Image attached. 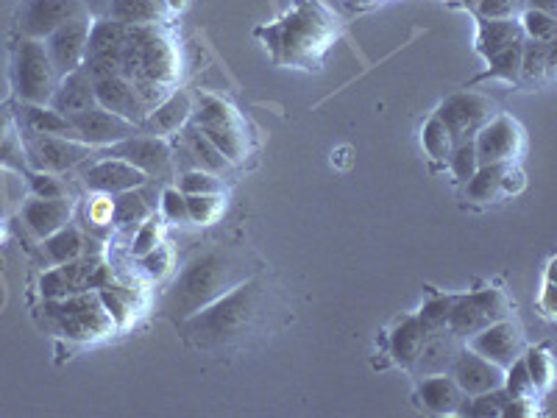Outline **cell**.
Wrapping results in <instances>:
<instances>
[{"mask_svg":"<svg viewBox=\"0 0 557 418\" xmlns=\"http://www.w3.org/2000/svg\"><path fill=\"white\" fill-rule=\"evenodd\" d=\"M251 271L246 268V260L232 249H204L193 254L184 262L179 276L170 282V288L162 296V313L170 321L184 324L190 315L204 310L207 304L221 299L223 293L246 282Z\"/></svg>","mask_w":557,"mask_h":418,"instance_id":"6da1fadb","label":"cell"},{"mask_svg":"<svg viewBox=\"0 0 557 418\" xmlns=\"http://www.w3.org/2000/svg\"><path fill=\"white\" fill-rule=\"evenodd\" d=\"M262 307H265V288L257 279L248 276L246 282L223 293L221 299H215L204 310L190 315L184 321V335L193 346L207 349V352L229 349L257 327Z\"/></svg>","mask_w":557,"mask_h":418,"instance_id":"7a4b0ae2","label":"cell"},{"mask_svg":"<svg viewBox=\"0 0 557 418\" xmlns=\"http://www.w3.org/2000/svg\"><path fill=\"white\" fill-rule=\"evenodd\" d=\"M117 73L129 81H156L173 90L179 81V51L170 40L165 28L154 26H129L126 45L117 56Z\"/></svg>","mask_w":557,"mask_h":418,"instance_id":"3957f363","label":"cell"},{"mask_svg":"<svg viewBox=\"0 0 557 418\" xmlns=\"http://www.w3.org/2000/svg\"><path fill=\"white\" fill-rule=\"evenodd\" d=\"M45 315L67 340H98L115 332L98 290H84L65 299H45Z\"/></svg>","mask_w":557,"mask_h":418,"instance_id":"277c9868","label":"cell"},{"mask_svg":"<svg viewBox=\"0 0 557 418\" xmlns=\"http://www.w3.org/2000/svg\"><path fill=\"white\" fill-rule=\"evenodd\" d=\"M59 84V73L53 67L51 56L42 40H23L14 59V90L23 104L48 106L53 90Z\"/></svg>","mask_w":557,"mask_h":418,"instance_id":"5b68a950","label":"cell"},{"mask_svg":"<svg viewBox=\"0 0 557 418\" xmlns=\"http://www.w3.org/2000/svg\"><path fill=\"white\" fill-rule=\"evenodd\" d=\"M115 276L112 268H106V262L98 254H81L78 260L62 262L53 271L42 276L39 288L45 299H65L73 293H84V290H101L112 285Z\"/></svg>","mask_w":557,"mask_h":418,"instance_id":"8992f818","label":"cell"},{"mask_svg":"<svg viewBox=\"0 0 557 418\" xmlns=\"http://www.w3.org/2000/svg\"><path fill=\"white\" fill-rule=\"evenodd\" d=\"M507 313H510V301L502 290H477V293L454 299L446 329L452 332L454 338L468 340L474 332L507 318Z\"/></svg>","mask_w":557,"mask_h":418,"instance_id":"52a82bcc","label":"cell"},{"mask_svg":"<svg viewBox=\"0 0 557 418\" xmlns=\"http://www.w3.org/2000/svg\"><path fill=\"white\" fill-rule=\"evenodd\" d=\"M496 115V106L488 95H482V92H454L449 95L441 106H438V112H435V118L441 120L443 126L449 129L452 134L454 143H460V140H474V134L480 131V126L485 123L488 118Z\"/></svg>","mask_w":557,"mask_h":418,"instance_id":"ba28073f","label":"cell"},{"mask_svg":"<svg viewBox=\"0 0 557 418\" xmlns=\"http://www.w3.org/2000/svg\"><path fill=\"white\" fill-rule=\"evenodd\" d=\"M109 157H120L140 168L148 179H168L173 173V151L165 137L156 134H131L120 143L109 145Z\"/></svg>","mask_w":557,"mask_h":418,"instance_id":"9c48e42d","label":"cell"},{"mask_svg":"<svg viewBox=\"0 0 557 418\" xmlns=\"http://www.w3.org/2000/svg\"><path fill=\"white\" fill-rule=\"evenodd\" d=\"M474 148L480 165H493V162H513L524 148V131L510 115H493L480 126L474 134Z\"/></svg>","mask_w":557,"mask_h":418,"instance_id":"30bf717a","label":"cell"},{"mask_svg":"<svg viewBox=\"0 0 557 418\" xmlns=\"http://www.w3.org/2000/svg\"><path fill=\"white\" fill-rule=\"evenodd\" d=\"M28 165L39 173H65L90 157V145L73 137H26Z\"/></svg>","mask_w":557,"mask_h":418,"instance_id":"8fae6325","label":"cell"},{"mask_svg":"<svg viewBox=\"0 0 557 418\" xmlns=\"http://www.w3.org/2000/svg\"><path fill=\"white\" fill-rule=\"evenodd\" d=\"M70 126H73V137L78 143L90 145V148H98V145H115L120 140H126L131 134H137V123L120 118L115 112H109L104 106H92L87 112H78L70 118Z\"/></svg>","mask_w":557,"mask_h":418,"instance_id":"7c38bea8","label":"cell"},{"mask_svg":"<svg viewBox=\"0 0 557 418\" xmlns=\"http://www.w3.org/2000/svg\"><path fill=\"white\" fill-rule=\"evenodd\" d=\"M76 17H90L81 0H28L20 20V31L28 40H45L59 26Z\"/></svg>","mask_w":557,"mask_h":418,"instance_id":"4fadbf2b","label":"cell"},{"mask_svg":"<svg viewBox=\"0 0 557 418\" xmlns=\"http://www.w3.org/2000/svg\"><path fill=\"white\" fill-rule=\"evenodd\" d=\"M90 17H76L65 26H59L53 31L51 37H45V51L51 56L53 67L59 73V79L73 73L78 67L84 65V56H87V40H90Z\"/></svg>","mask_w":557,"mask_h":418,"instance_id":"5bb4252c","label":"cell"},{"mask_svg":"<svg viewBox=\"0 0 557 418\" xmlns=\"http://www.w3.org/2000/svg\"><path fill=\"white\" fill-rule=\"evenodd\" d=\"M449 374L457 382V388L463 391V396H477V393L496 391L505 382V371L499 366H493L491 360H485L482 354H477L468 346H460V352L454 357Z\"/></svg>","mask_w":557,"mask_h":418,"instance_id":"9a60e30c","label":"cell"},{"mask_svg":"<svg viewBox=\"0 0 557 418\" xmlns=\"http://www.w3.org/2000/svg\"><path fill=\"white\" fill-rule=\"evenodd\" d=\"M468 349H474L485 360H491L493 366L505 371L516 357H521V332L513 321L502 318V321H496L491 327L474 332L468 338Z\"/></svg>","mask_w":557,"mask_h":418,"instance_id":"2e32d148","label":"cell"},{"mask_svg":"<svg viewBox=\"0 0 557 418\" xmlns=\"http://www.w3.org/2000/svg\"><path fill=\"white\" fill-rule=\"evenodd\" d=\"M148 182L143 170L134 168L131 162L120 157H106L98 159L95 165L84 170V184L90 187V193H126V190H140Z\"/></svg>","mask_w":557,"mask_h":418,"instance_id":"e0dca14e","label":"cell"},{"mask_svg":"<svg viewBox=\"0 0 557 418\" xmlns=\"http://www.w3.org/2000/svg\"><path fill=\"white\" fill-rule=\"evenodd\" d=\"M92 90H95V104L115 112L120 118L131 120L137 126H143V120L148 118V109L140 101V95L134 92V84L129 79H123L120 73L95 79L92 81Z\"/></svg>","mask_w":557,"mask_h":418,"instance_id":"ac0fdd59","label":"cell"},{"mask_svg":"<svg viewBox=\"0 0 557 418\" xmlns=\"http://www.w3.org/2000/svg\"><path fill=\"white\" fill-rule=\"evenodd\" d=\"M51 109H56L59 115L73 118L78 112H87L95 106V90H92V79L78 67L73 73H67L59 79L56 90H53Z\"/></svg>","mask_w":557,"mask_h":418,"instance_id":"d6986e66","label":"cell"},{"mask_svg":"<svg viewBox=\"0 0 557 418\" xmlns=\"http://www.w3.org/2000/svg\"><path fill=\"white\" fill-rule=\"evenodd\" d=\"M193 98L187 92H170L168 98L162 104L148 112V118L143 120V129L148 134H156V137H168L173 131H182L190 118H193Z\"/></svg>","mask_w":557,"mask_h":418,"instance_id":"ffe728a7","label":"cell"},{"mask_svg":"<svg viewBox=\"0 0 557 418\" xmlns=\"http://www.w3.org/2000/svg\"><path fill=\"white\" fill-rule=\"evenodd\" d=\"M457 352H460V338H454L449 329L429 332L427 343L421 346V352L415 357L413 368L418 371V377L449 374V368H452Z\"/></svg>","mask_w":557,"mask_h":418,"instance_id":"44dd1931","label":"cell"},{"mask_svg":"<svg viewBox=\"0 0 557 418\" xmlns=\"http://www.w3.org/2000/svg\"><path fill=\"white\" fill-rule=\"evenodd\" d=\"M73 207L67 198H31L23 207V218H26L28 229L37 237H51L53 232H59L62 226L70 223Z\"/></svg>","mask_w":557,"mask_h":418,"instance_id":"7402d4cb","label":"cell"},{"mask_svg":"<svg viewBox=\"0 0 557 418\" xmlns=\"http://www.w3.org/2000/svg\"><path fill=\"white\" fill-rule=\"evenodd\" d=\"M415 402L424 410H429V413L446 416V413H457V407L463 402V391L457 388L452 374H429V377H421V382H418Z\"/></svg>","mask_w":557,"mask_h":418,"instance_id":"603a6c76","label":"cell"},{"mask_svg":"<svg viewBox=\"0 0 557 418\" xmlns=\"http://www.w3.org/2000/svg\"><path fill=\"white\" fill-rule=\"evenodd\" d=\"M429 329L421 324L418 315L402 318L393 332H390V357L399 363L402 368H413L415 357L421 352V346L427 343Z\"/></svg>","mask_w":557,"mask_h":418,"instance_id":"cb8c5ba5","label":"cell"},{"mask_svg":"<svg viewBox=\"0 0 557 418\" xmlns=\"http://www.w3.org/2000/svg\"><path fill=\"white\" fill-rule=\"evenodd\" d=\"M17 118H20V126L26 131V137H73L70 118L59 115L51 106L23 104Z\"/></svg>","mask_w":557,"mask_h":418,"instance_id":"d4e9b609","label":"cell"},{"mask_svg":"<svg viewBox=\"0 0 557 418\" xmlns=\"http://www.w3.org/2000/svg\"><path fill=\"white\" fill-rule=\"evenodd\" d=\"M524 40L519 20L505 17V20H482L480 17V31H477V51L491 62L496 53H502L510 48L513 42Z\"/></svg>","mask_w":557,"mask_h":418,"instance_id":"484cf974","label":"cell"},{"mask_svg":"<svg viewBox=\"0 0 557 418\" xmlns=\"http://www.w3.org/2000/svg\"><path fill=\"white\" fill-rule=\"evenodd\" d=\"M165 14H168V0H112L106 17L126 26H154L165 20Z\"/></svg>","mask_w":557,"mask_h":418,"instance_id":"4316f807","label":"cell"},{"mask_svg":"<svg viewBox=\"0 0 557 418\" xmlns=\"http://www.w3.org/2000/svg\"><path fill=\"white\" fill-rule=\"evenodd\" d=\"M179 143L190 151V157H193L195 168L201 170H212V173H223V170L229 168V162H226V157H223L221 151L215 148V145L209 143L207 134L195 126L193 120L187 123L182 129V134H179Z\"/></svg>","mask_w":557,"mask_h":418,"instance_id":"83f0119b","label":"cell"},{"mask_svg":"<svg viewBox=\"0 0 557 418\" xmlns=\"http://www.w3.org/2000/svg\"><path fill=\"white\" fill-rule=\"evenodd\" d=\"M98 296L104 301L106 313L112 318L115 329H126L140 313V301H137V290L134 288H123V285L112 282V285L98 290Z\"/></svg>","mask_w":557,"mask_h":418,"instance_id":"f1b7e54d","label":"cell"},{"mask_svg":"<svg viewBox=\"0 0 557 418\" xmlns=\"http://www.w3.org/2000/svg\"><path fill=\"white\" fill-rule=\"evenodd\" d=\"M510 162H493V165H480L474 176L466 184V198L474 204H491L502 196V176Z\"/></svg>","mask_w":557,"mask_h":418,"instance_id":"f546056e","label":"cell"},{"mask_svg":"<svg viewBox=\"0 0 557 418\" xmlns=\"http://www.w3.org/2000/svg\"><path fill=\"white\" fill-rule=\"evenodd\" d=\"M87 240L78 232V226L67 223L59 232H53L51 237H45V257L53 262V265H62V262L78 260L81 254H87Z\"/></svg>","mask_w":557,"mask_h":418,"instance_id":"4dcf8cb0","label":"cell"},{"mask_svg":"<svg viewBox=\"0 0 557 418\" xmlns=\"http://www.w3.org/2000/svg\"><path fill=\"white\" fill-rule=\"evenodd\" d=\"M151 215H154V207L145 201L140 190H126L115 196V226L120 229H137Z\"/></svg>","mask_w":557,"mask_h":418,"instance_id":"1f68e13d","label":"cell"},{"mask_svg":"<svg viewBox=\"0 0 557 418\" xmlns=\"http://www.w3.org/2000/svg\"><path fill=\"white\" fill-rule=\"evenodd\" d=\"M555 59V42H538L524 37V51H521V79L538 81L544 73L552 70Z\"/></svg>","mask_w":557,"mask_h":418,"instance_id":"d6a6232c","label":"cell"},{"mask_svg":"<svg viewBox=\"0 0 557 418\" xmlns=\"http://www.w3.org/2000/svg\"><path fill=\"white\" fill-rule=\"evenodd\" d=\"M421 145H424V151H427L429 157L438 159V162H446L449 154H452L454 140L452 134H449V129L432 115V118L424 123V129H421Z\"/></svg>","mask_w":557,"mask_h":418,"instance_id":"836d02e7","label":"cell"},{"mask_svg":"<svg viewBox=\"0 0 557 418\" xmlns=\"http://www.w3.org/2000/svg\"><path fill=\"white\" fill-rule=\"evenodd\" d=\"M502 388L510 399H519V402H530L538 396L535 391V385H532L530 379V371L524 366V357H516L510 366L505 368V382H502Z\"/></svg>","mask_w":557,"mask_h":418,"instance_id":"e575fe53","label":"cell"},{"mask_svg":"<svg viewBox=\"0 0 557 418\" xmlns=\"http://www.w3.org/2000/svg\"><path fill=\"white\" fill-rule=\"evenodd\" d=\"M521 51H524V40L513 42L510 48H505L502 53H496L491 62V70L485 73V79H502L507 84L521 79Z\"/></svg>","mask_w":557,"mask_h":418,"instance_id":"d590c367","label":"cell"},{"mask_svg":"<svg viewBox=\"0 0 557 418\" xmlns=\"http://www.w3.org/2000/svg\"><path fill=\"white\" fill-rule=\"evenodd\" d=\"M84 218L87 226L95 232H106L115 226V196L109 193H92L84 204Z\"/></svg>","mask_w":557,"mask_h":418,"instance_id":"8d00e7d4","label":"cell"},{"mask_svg":"<svg viewBox=\"0 0 557 418\" xmlns=\"http://www.w3.org/2000/svg\"><path fill=\"white\" fill-rule=\"evenodd\" d=\"M187 198V218L198 226H209L223 215L226 201L223 193H207V196H184Z\"/></svg>","mask_w":557,"mask_h":418,"instance_id":"74e56055","label":"cell"},{"mask_svg":"<svg viewBox=\"0 0 557 418\" xmlns=\"http://www.w3.org/2000/svg\"><path fill=\"white\" fill-rule=\"evenodd\" d=\"M179 190L184 196H207V193H223L221 173L212 170H184L179 176Z\"/></svg>","mask_w":557,"mask_h":418,"instance_id":"f35d334b","label":"cell"},{"mask_svg":"<svg viewBox=\"0 0 557 418\" xmlns=\"http://www.w3.org/2000/svg\"><path fill=\"white\" fill-rule=\"evenodd\" d=\"M449 170L457 182H468L474 176V170L480 168V159H477V148H474V140H460L454 143L452 154H449Z\"/></svg>","mask_w":557,"mask_h":418,"instance_id":"ab89813d","label":"cell"},{"mask_svg":"<svg viewBox=\"0 0 557 418\" xmlns=\"http://www.w3.org/2000/svg\"><path fill=\"white\" fill-rule=\"evenodd\" d=\"M162 243V223L156 215H151L148 221H143L134 232H131V243H129V254L134 260L145 257L148 251H154L156 246Z\"/></svg>","mask_w":557,"mask_h":418,"instance_id":"60d3db41","label":"cell"},{"mask_svg":"<svg viewBox=\"0 0 557 418\" xmlns=\"http://www.w3.org/2000/svg\"><path fill=\"white\" fill-rule=\"evenodd\" d=\"M519 26H521V31H524V37H527V40L555 42V14L527 9L524 17L519 20Z\"/></svg>","mask_w":557,"mask_h":418,"instance_id":"b9f144b4","label":"cell"},{"mask_svg":"<svg viewBox=\"0 0 557 418\" xmlns=\"http://www.w3.org/2000/svg\"><path fill=\"white\" fill-rule=\"evenodd\" d=\"M524 366L530 371V379L532 385H535V391L544 393L549 385H552V357L546 349H530L527 357H524Z\"/></svg>","mask_w":557,"mask_h":418,"instance_id":"7bdbcfd3","label":"cell"},{"mask_svg":"<svg viewBox=\"0 0 557 418\" xmlns=\"http://www.w3.org/2000/svg\"><path fill=\"white\" fill-rule=\"evenodd\" d=\"M173 268V251H170L168 243H159L154 251H148L145 257H140V271H143L151 282H159L165 279Z\"/></svg>","mask_w":557,"mask_h":418,"instance_id":"ee69618b","label":"cell"},{"mask_svg":"<svg viewBox=\"0 0 557 418\" xmlns=\"http://www.w3.org/2000/svg\"><path fill=\"white\" fill-rule=\"evenodd\" d=\"M457 296H438V299L427 301L424 307H421V324L429 329V332H438V329H446L449 324V313H452V304Z\"/></svg>","mask_w":557,"mask_h":418,"instance_id":"f6af8a7d","label":"cell"},{"mask_svg":"<svg viewBox=\"0 0 557 418\" xmlns=\"http://www.w3.org/2000/svg\"><path fill=\"white\" fill-rule=\"evenodd\" d=\"M159 207H162V215H165L170 223L190 221V218H187V198H184V193L179 187H165L162 196H159Z\"/></svg>","mask_w":557,"mask_h":418,"instance_id":"bcb514c9","label":"cell"},{"mask_svg":"<svg viewBox=\"0 0 557 418\" xmlns=\"http://www.w3.org/2000/svg\"><path fill=\"white\" fill-rule=\"evenodd\" d=\"M31 193L37 198H67V187L56 173H34L31 176Z\"/></svg>","mask_w":557,"mask_h":418,"instance_id":"7dc6e473","label":"cell"},{"mask_svg":"<svg viewBox=\"0 0 557 418\" xmlns=\"http://www.w3.org/2000/svg\"><path fill=\"white\" fill-rule=\"evenodd\" d=\"M516 6L519 0H480L474 12L480 14L482 20H505L516 14Z\"/></svg>","mask_w":557,"mask_h":418,"instance_id":"c3c4849f","label":"cell"},{"mask_svg":"<svg viewBox=\"0 0 557 418\" xmlns=\"http://www.w3.org/2000/svg\"><path fill=\"white\" fill-rule=\"evenodd\" d=\"M84 3V9L90 14L92 20H98V17H106L109 14V3L112 0H81Z\"/></svg>","mask_w":557,"mask_h":418,"instance_id":"681fc988","label":"cell"},{"mask_svg":"<svg viewBox=\"0 0 557 418\" xmlns=\"http://www.w3.org/2000/svg\"><path fill=\"white\" fill-rule=\"evenodd\" d=\"M557 0H527V9H535V12H546L555 14Z\"/></svg>","mask_w":557,"mask_h":418,"instance_id":"f907efd6","label":"cell"},{"mask_svg":"<svg viewBox=\"0 0 557 418\" xmlns=\"http://www.w3.org/2000/svg\"><path fill=\"white\" fill-rule=\"evenodd\" d=\"M477 3L480 0H463V6H468V9H477Z\"/></svg>","mask_w":557,"mask_h":418,"instance_id":"816d5d0a","label":"cell"}]
</instances>
